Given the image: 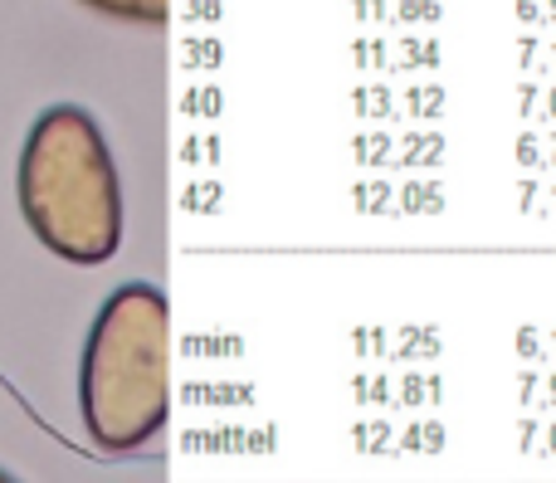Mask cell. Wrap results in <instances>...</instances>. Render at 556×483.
I'll use <instances>...</instances> for the list:
<instances>
[{
	"instance_id": "6da1fadb",
	"label": "cell",
	"mask_w": 556,
	"mask_h": 483,
	"mask_svg": "<svg viewBox=\"0 0 556 483\" xmlns=\"http://www.w3.org/2000/svg\"><path fill=\"white\" fill-rule=\"evenodd\" d=\"M20 215L54 259L98 269L123 244V186L98 117L54 103L29 123L15 171Z\"/></svg>"
},
{
	"instance_id": "7a4b0ae2",
	"label": "cell",
	"mask_w": 556,
	"mask_h": 483,
	"mask_svg": "<svg viewBox=\"0 0 556 483\" xmlns=\"http://www.w3.org/2000/svg\"><path fill=\"white\" fill-rule=\"evenodd\" d=\"M84 430L103 455L152 445L172 416V308L156 283H117L103 298L78 367Z\"/></svg>"
},
{
	"instance_id": "3957f363",
	"label": "cell",
	"mask_w": 556,
	"mask_h": 483,
	"mask_svg": "<svg viewBox=\"0 0 556 483\" xmlns=\"http://www.w3.org/2000/svg\"><path fill=\"white\" fill-rule=\"evenodd\" d=\"M444 152H450V142L440 132H405L401 156H391V166L395 171H434L444 162Z\"/></svg>"
},
{
	"instance_id": "277c9868",
	"label": "cell",
	"mask_w": 556,
	"mask_h": 483,
	"mask_svg": "<svg viewBox=\"0 0 556 483\" xmlns=\"http://www.w3.org/2000/svg\"><path fill=\"white\" fill-rule=\"evenodd\" d=\"M78 5L98 10L108 20H127V25H162L172 0H78Z\"/></svg>"
},
{
	"instance_id": "5b68a950",
	"label": "cell",
	"mask_w": 556,
	"mask_h": 483,
	"mask_svg": "<svg viewBox=\"0 0 556 483\" xmlns=\"http://www.w3.org/2000/svg\"><path fill=\"white\" fill-rule=\"evenodd\" d=\"M395 205H401V215H440L450 205V195H444L440 176H425V181H405L395 191Z\"/></svg>"
},
{
	"instance_id": "8992f818",
	"label": "cell",
	"mask_w": 556,
	"mask_h": 483,
	"mask_svg": "<svg viewBox=\"0 0 556 483\" xmlns=\"http://www.w3.org/2000/svg\"><path fill=\"white\" fill-rule=\"evenodd\" d=\"M352 113L362 117V123H391L395 117V98L386 84H362L352 93Z\"/></svg>"
},
{
	"instance_id": "52a82bcc",
	"label": "cell",
	"mask_w": 556,
	"mask_h": 483,
	"mask_svg": "<svg viewBox=\"0 0 556 483\" xmlns=\"http://www.w3.org/2000/svg\"><path fill=\"white\" fill-rule=\"evenodd\" d=\"M440 347H444V342H440V332H434V328H401V338H395V352H391V357H395V361H410V367H415V361L440 357Z\"/></svg>"
},
{
	"instance_id": "ba28073f",
	"label": "cell",
	"mask_w": 556,
	"mask_h": 483,
	"mask_svg": "<svg viewBox=\"0 0 556 483\" xmlns=\"http://www.w3.org/2000/svg\"><path fill=\"white\" fill-rule=\"evenodd\" d=\"M352 162L362 166V171H386V166H391V132H356Z\"/></svg>"
},
{
	"instance_id": "9c48e42d",
	"label": "cell",
	"mask_w": 556,
	"mask_h": 483,
	"mask_svg": "<svg viewBox=\"0 0 556 483\" xmlns=\"http://www.w3.org/2000/svg\"><path fill=\"white\" fill-rule=\"evenodd\" d=\"M352 205H356L362 215H391V205H395V186L386 181V176L356 181V186H352Z\"/></svg>"
},
{
	"instance_id": "30bf717a",
	"label": "cell",
	"mask_w": 556,
	"mask_h": 483,
	"mask_svg": "<svg viewBox=\"0 0 556 483\" xmlns=\"http://www.w3.org/2000/svg\"><path fill=\"white\" fill-rule=\"evenodd\" d=\"M444 107H450V93H444L440 84H425V88H410V93H405V113L420 117V123H440Z\"/></svg>"
},
{
	"instance_id": "8fae6325",
	"label": "cell",
	"mask_w": 556,
	"mask_h": 483,
	"mask_svg": "<svg viewBox=\"0 0 556 483\" xmlns=\"http://www.w3.org/2000/svg\"><path fill=\"white\" fill-rule=\"evenodd\" d=\"M444 440H450V430H444L440 420H425V425L401 430V449H410V455H440Z\"/></svg>"
},
{
	"instance_id": "7c38bea8",
	"label": "cell",
	"mask_w": 556,
	"mask_h": 483,
	"mask_svg": "<svg viewBox=\"0 0 556 483\" xmlns=\"http://www.w3.org/2000/svg\"><path fill=\"white\" fill-rule=\"evenodd\" d=\"M440 59H444L440 39H405L395 68H405V74H410V68H440Z\"/></svg>"
},
{
	"instance_id": "4fadbf2b",
	"label": "cell",
	"mask_w": 556,
	"mask_h": 483,
	"mask_svg": "<svg viewBox=\"0 0 556 483\" xmlns=\"http://www.w3.org/2000/svg\"><path fill=\"white\" fill-rule=\"evenodd\" d=\"M391 20H401V25H434V20H444V0H391Z\"/></svg>"
},
{
	"instance_id": "5bb4252c",
	"label": "cell",
	"mask_w": 556,
	"mask_h": 483,
	"mask_svg": "<svg viewBox=\"0 0 556 483\" xmlns=\"http://www.w3.org/2000/svg\"><path fill=\"white\" fill-rule=\"evenodd\" d=\"M513 162H518V171H547V152H542L538 132H518V142H513Z\"/></svg>"
},
{
	"instance_id": "9a60e30c",
	"label": "cell",
	"mask_w": 556,
	"mask_h": 483,
	"mask_svg": "<svg viewBox=\"0 0 556 483\" xmlns=\"http://www.w3.org/2000/svg\"><path fill=\"white\" fill-rule=\"evenodd\" d=\"M352 440H356V449H362V455H386V449H391V445H386V440H391V425H386V420H371V425H366V420H362V425L352 430Z\"/></svg>"
},
{
	"instance_id": "2e32d148",
	"label": "cell",
	"mask_w": 556,
	"mask_h": 483,
	"mask_svg": "<svg viewBox=\"0 0 556 483\" xmlns=\"http://www.w3.org/2000/svg\"><path fill=\"white\" fill-rule=\"evenodd\" d=\"M352 54H356V68H386L391 64V49H386V39H356L352 45Z\"/></svg>"
},
{
	"instance_id": "e0dca14e",
	"label": "cell",
	"mask_w": 556,
	"mask_h": 483,
	"mask_svg": "<svg viewBox=\"0 0 556 483\" xmlns=\"http://www.w3.org/2000/svg\"><path fill=\"white\" fill-rule=\"evenodd\" d=\"M356 401H362V406L366 401H381L386 406V401H391V381L386 377H356Z\"/></svg>"
},
{
	"instance_id": "ac0fdd59",
	"label": "cell",
	"mask_w": 556,
	"mask_h": 483,
	"mask_svg": "<svg viewBox=\"0 0 556 483\" xmlns=\"http://www.w3.org/2000/svg\"><path fill=\"white\" fill-rule=\"evenodd\" d=\"M513 347H518V357H522V361H547V347H542V338H538L532 328H518Z\"/></svg>"
},
{
	"instance_id": "d6986e66",
	"label": "cell",
	"mask_w": 556,
	"mask_h": 483,
	"mask_svg": "<svg viewBox=\"0 0 556 483\" xmlns=\"http://www.w3.org/2000/svg\"><path fill=\"white\" fill-rule=\"evenodd\" d=\"M186 107H191V113H201V117H215V113H220V88H195V98Z\"/></svg>"
},
{
	"instance_id": "ffe728a7",
	"label": "cell",
	"mask_w": 556,
	"mask_h": 483,
	"mask_svg": "<svg viewBox=\"0 0 556 483\" xmlns=\"http://www.w3.org/2000/svg\"><path fill=\"white\" fill-rule=\"evenodd\" d=\"M356 20L362 25H371V20H391V0H352Z\"/></svg>"
},
{
	"instance_id": "44dd1931",
	"label": "cell",
	"mask_w": 556,
	"mask_h": 483,
	"mask_svg": "<svg viewBox=\"0 0 556 483\" xmlns=\"http://www.w3.org/2000/svg\"><path fill=\"white\" fill-rule=\"evenodd\" d=\"M356 352H362V357H366V352H376V357H381V352H386V332L381 328H371V332H366V328H356Z\"/></svg>"
},
{
	"instance_id": "7402d4cb",
	"label": "cell",
	"mask_w": 556,
	"mask_h": 483,
	"mask_svg": "<svg viewBox=\"0 0 556 483\" xmlns=\"http://www.w3.org/2000/svg\"><path fill=\"white\" fill-rule=\"evenodd\" d=\"M191 64L195 68H215L220 64V45H215V39H201V45L191 49Z\"/></svg>"
},
{
	"instance_id": "603a6c76",
	"label": "cell",
	"mask_w": 556,
	"mask_h": 483,
	"mask_svg": "<svg viewBox=\"0 0 556 483\" xmlns=\"http://www.w3.org/2000/svg\"><path fill=\"white\" fill-rule=\"evenodd\" d=\"M513 15H518L522 25H542V20H547L542 15V0H513Z\"/></svg>"
},
{
	"instance_id": "cb8c5ba5",
	"label": "cell",
	"mask_w": 556,
	"mask_h": 483,
	"mask_svg": "<svg viewBox=\"0 0 556 483\" xmlns=\"http://www.w3.org/2000/svg\"><path fill=\"white\" fill-rule=\"evenodd\" d=\"M538 93H542V88H532V84L518 88V117H522V123H528V117H538Z\"/></svg>"
},
{
	"instance_id": "d4e9b609",
	"label": "cell",
	"mask_w": 556,
	"mask_h": 483,
	"mask_svg": "<svg viewBox=\"0 0 556 483\" xmlns=\"http://www.w3.org/2000/svg\"><path fill=\"white\" fill-rule=\"evenodd\" d=\"M532 201H538V181H532V176H522V181H518V205L528 211Z\"/></svg>"
},
{
	"instance_id": "484cf974",
	"label": "cell",
	"mask_w": 556,
	"mask_h": 483,
	"mask_svg": "<svg viewBox=\"0 0 556 483\" xmlns=\"http://www.w3.org/2000/svg\"><path fill=\"white\" fill-rule=\"evenodd\" d=\"M532 59H538V39L522 35V45H518V64H522V68H532Z\"/></svg>"
},
{
	"instance_id": "4316f807",
	"label": "cell",
	"mask_w": 556,
	"mask_h": 483,
	"mask_svg": "<svg viewBox=\"0 0 556 483\" xmlns=\"http://www.w3.org/2000/svg\"><path fill=\"white\" fill-rule=\"evenodd\" d=\"M420 391H425L420 377H405V381H401V401H405V406H415V401H420Z\"/></svg>"
},
{
	"instance_id": "83f0119b",
	"label": "cell",
	"mask_w": 556,
	"mask_h": 483,
	"mask_svg": "<svg viewBox=\"0 0 556 483\" xmlns=\"http://www.w3.org/2000/svg\"><path fill=\"white\" fill-rule=\"evenodd\" d=\"M538 406H542V410H556V371H547V396H542Z\"/></svg>"
},
{
	"instance_id": "f1b7e54d",
	"label": "cell",
	"mask_w": 556,
	"mask_h": 483,
	"mask_svg": "<svg viewBox=\"0 0 556 483\" xmlns=\"http://www.w3.org/2000/svg\"><path fill=\"white\" fill-rule=\"evenodd\" d=\"M518 440H522V449H528L532 440H538V420H522V425H518Z\"/></svg>"
},
{
	"instance_id": "f546056e",
	"label": "cell",
	"mask_w": 556,
	"mask_h": 483,
	"mask_svg": "<svg viewBox=\"0 0 556 483\" xmlns=\"http://www.w3.org/2000/svg\"><path fill=\"white\" fill-rule=\"evenodd\" d=\"M542 117H552V123H556V88L547 93V107H542Z\"/></svg>"
},
{
	"instance_id": "4dcf8cb0",
	"label": "cell",
	"mask_w": 556,
	"mask_h": 483,
	"mask_svg": "<svg viewBox=\"0 0 556 483\" xmlns=\"http://www.w3.org/2000/svg\"><path fill=\"white\" fill-rule=\"evenodd\" d=\"M542 15H547V20H556V0H542Z\"/></svg>"
},
{
	"instance_id": "1f68e13d",
	"label": "cell",
	"mask_w": 556,
	"mask_h": 483,
	"mask_svg": "<svg viewBox=\"0 0 556 483\" xmlns=\"http://www.w3.org/2000/svg\"><path fill=\"white\" fill-rule=\"evenodd\" d=\"M547 455H556V425L547 430Z\"/></svg>"
},
{
	"instance_id": "d6a6232c",
	"label": "cell",
	"mask_w": 556,
	"mask_h": 483,
	"mask_svg": "<svg viewBox=\"0 0 556 483\" xmlns=\"http://www.w3.org/2000/svg\"><path fill=\"white\" fill-rule=\"evenodd\" d=\"M547 166H556V132H552V152H547Z\"/></svg>"
},
{
	"instance_id": "836d02e7",
	"label": "cell",
	"mask_w": 556,
	"mask_h": 483,
	"mask_svg": "<svg viewBox=\"0 0 556 483\" xmlns=\"http://www.w3.org/2000/svg\"><path fill=\"white\" fill-rule=\"evenodd\" d=\"M552 352H556V332H552ZM552 352H547V357H552Z\"/></svg>"
},
{
	"instance_id": "e575fe53",
	"label": "cell",
	"mask_w": 556,
	"mask_h": 483,
	"mask_svg": "<svg viewBox=\"0 0 556 483\" xmlns=\"http://www.w3.org/2000/svg\"><path fill=\"white\" fill-rule=\"evenodd\" d=\"M552 211H556V186H552Z\"/></svg>"
},
{
	"instance_id": "d590c367",
	"label": "cell",
	"mask_w": 556,
	"mask_h": 483,
	"mask_svg": "<svg viewBox=\"0 0 556 483\" xmlns=\"http://www.w3.org/2000/svg\"><path fill=\"white\" fill-rule=\"evenodd\" d=\"M0 483H5V469H0Z\"/></svg>"
},
{
	"instance_id": "8d00e7d4",
	"label": "cell",
	"mask_w": 556,
	"mask_h": 483,
	"mask_svg": "<svg viewBox=\"0 0 556 483\" xmlns=\"http://www.w3.org/2000/svg\"><path fill=\"white\" fill-rule=\"evenodd\" d=\"M552 64H556V49H552Z\"/></svg>"
}]
</instances>
